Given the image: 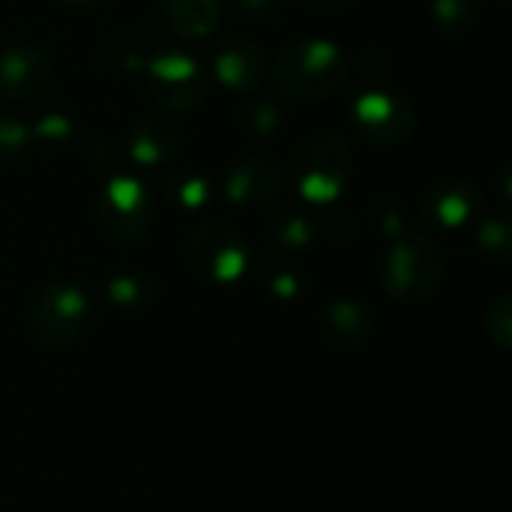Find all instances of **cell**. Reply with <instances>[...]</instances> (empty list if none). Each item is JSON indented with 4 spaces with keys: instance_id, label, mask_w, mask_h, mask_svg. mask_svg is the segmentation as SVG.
<instances>
[{
    "instance_id": "1",
    "label": "cell",
    "mask_w": 512,
    "mask_h": 512,
    "mask_svg": "<svg viewBox=\"0 0 512 512\" xmlns=\"http://www.w3.org/2000/svg\"><path fill=\"white\" fill-rule=\"evenodd\" d=\"M273 81L294 99H327L348 81V54L330 39H291L273 57Z\"/></svg>"
},
{
    "instance_id": "2",
    "label": "cell",
    "mask_w": 512,
    "mask_h": 512,
    "mask_svg": "<svg viewBox=\"0 0 512 512\" xmlns=\"http://www.w3.org/2000/svg\"><path fill=\"white\" fill-rule=\"evenodd\" d=\"M354 171L351 147L336 132H315L309 135L291 159V177L297 192L312 204H330L336 201Z\"/></svg>"
},
{
    "instance_id": "3",
    "label": "cell",
    "mask_w": 512,
    "mask_h": 512,
    "mask_svg": "<svg viewBox=\"0 0 512 512\" xmlns=\"http://www.w3.org/2000/svg\"><path fill=\"white\" fill-rule=\"evenodd\" d=\"M441 273H444V264L429 237L399 234L393 237V246L387 249L381 282L393 300L405 306H417V303H426L438 291Z\"/></svg>"
},
{
    "instance_id": "4",
    "label": "cell",
    "mask_w": 512,
    "mask_h": 512,
    "mask_svg": "<svg viewBox=\"0 0 512 512\" xmlns=\"http://www.w3.org/2000/svg\"><path fill=\"white\" fill-rule=\"evenodd\" d=\"M186 261L201 279L213 285H234L246 276L252 264V249L237 228L222 222H204L189 234Z\"/></svg>"
},
{
    "instance_id": "5",
    "label": "cell",
    "mask_w": 512,
    "mask_h": 512,
    "mask_svg": "<svg viewBox=\"0 0 512 512\" xmlns=\"http://www.w3.org/2000/svg\"><path fill=\"white\" fill-rule=\"evenodd\" d=\"M90 318L87 294L72 282H51L36 291L30 303V333L48 348L75 342Z\"/></svg>"
},
{
    "instance_id": "6",
    "label": "cell",
    "mask_w": 512,
    "mask_h": 512,
    "mask_svg": "<svg viewBox=\"0 0 512 512\" xmlns=\"http://www.w3.org/2000/svg\"><path fill=\"white\" fill-rule=\"evenodd\" d=\"M147 87L165 111L186 114L204 105L210 93V75L204 63L186 51H165L147 63Z\"/></svg>"
},
{
    "instance_id": "7",
    "label": "cell",
    "mask_w": 512,
    "mask_h": 512,
    "mask_svg": "<svg viewBox=\"0 0 512 512\" xmlns=\"http://www.w3.org/2000/svg\"><path fill=\"white\" fill-rule=\"evenodd\" d=\"M99 222L111 243H138L153 225V195L132 174H114L102 186Z\"/></svg>"
},
{
    "instance_id": "8",
    "label": "cell",
    "mask_w": 512,
    "mask_h": 512,
    "mask_svg": "<svg viewBox=\"0 0 512 512\" xmlns=\"http://www.w3.org/2000/svg\"><path fill=\"white\" fill-rule=\"evenodd\" d=\"M351 123L360 138L378 147H399L417 132V111L399 90H366L351 105Z\"/></svg>"
},
{
    "instance_id": "9",
    "label": "cell",
    "mask_w": 512,
    "mask_h": 512,
    "mask_svg": "<svg viewBox=\"0 0 512 512\" xmlns=\"http://www.w3.org/2000/svg\"><path fill=\"white\" fill-rule=\"evenodd\" d=\"M285 183V168L270 153H246L225 171V198L237 207L270 204Z\"/></svg>"
},
{
    "instance_id": "10",
    "label": "cell",
    "mask_w": 512,
    "mask_h": 512,
    "mask_svg": "<svg viewBox=\"0 0 512 512\" xmlns=\"http://www.w3.org/2000/svg\"><path fill=\"white\" fill-rule=\"evenodd\" d=\"M213 75L234 93H255L267 78V54L246 36H228L213 57Z\"/></svg>"
},
{
    "instance_id": "11",
    "label": "cell",
    "mask_w": 512,
    "mask_h": 512,
    "mask_svg": "<svg viewBox=\"0 0 512 512\" xmlns=\"http://www.w3.org/2000/svg\"><path fill=\"white\" fill-rule=\"evenodd\" d=\"M51 81V60L36 45H9L0 51V96L24 102L42 96Z\"/></svg>"
},
{
    "instance_id": "12",
    "label": "cell",
    "mask_w": 512,
    "mask_h": 512,
    "mask_svg": "<svg viewBox=\"0 0 512 512\" xmlns=\"http://www.w3.org/2000/svg\"><path fill=\"white\" fill-rule=\"evenodd\" d=\"M480 207V192L465 177H444L420 198V213L438 228H462Z\"/></svg>"
},
{
    "instance_id": "13",
    "label": "cell",
    "mask_w": 512,
    "mask_h": 512,
    "mask_svg": "<svg viewBox=\"0 0 512 512\" xmlns=\"http://www.w3.org/2000/svg\"><path fill=\"white\" fill-rule=\"evenodd\" d=\"M183 132L174 120L165 117H141L129 126L126 153L138 168H159L180 153Z\"/></svg>"
},
{
    "instance_id": "14",
    "label": "cell",
    "mask_w": 512,
    "mask_h": 512,
    "mask_svg": "<svg viewBox=\"0 0 512 512\" xmlns=\"http://www.w3.org/2000/svg\"><path fill=\"white\" fill-rule=\"evenodd\" d=\"M372 309H366L357 300H333L321 312V330L324 336L339 348H360L372 339Z\"/></svg>"
},
{
    "instance_id": "15",
    "label": "cell",
    "mask_w": 512,
    "mask_h": 512,
    "mask_svg": "<svg viewBox=\"0 0 512 512\" xmlns=\"http://www.w3.org/2000/svg\"><path fill=\"white\" fill-rule=\"evenodd\" d=\"M159 12L180 39H207L222 18L219 0H159Z\"/></svg>"
},
{
    "instance_id": "16",
    "label": "cell",
    "mask_w": 512,
    "mask_h": 512,
    "mask_svg": "<svg viewBox=\"0 0 512 512\" xmlns=\"http://www.w3.org/2000/svg\"><path fill=\"white\" fill-rule=\"evenodd\" d=\"M267 234L282 249H306L318 237V222L303 210H282L267 222Z\"/></svg>"
},
{
    "instance_id": "17",
    "label": "cell",
    "mask_w": 512,
    "mask_h": 512,
    "mask_svg": "<svg viewBox=\"0 0 512 512\" xmlns=\"http://www.w3.org/2000/svg\"><path fill=\"white\" fill-rule=\"evenodd\" d=\"M105 297L117 309H141L153 300V285L138 273H117L108 279Z\"/></svg>"
},
{
    "instance_id": "18",
    "label": "cell",
    "mask_w": 512,
    "mask_h": 512,
    "mask_svg": "<svg viewBox=\"0 0 512 512\" xmlns=\"http://www.w3.org/2000/svg\"><path fill=\"white\" fill-rule=\"evenodd\" d=\"M432 18L444 33H468L480 18V0H432Z\"/></svg>"
},
{
    "instance_id": "19",
    "label": "cell",
    "mask_w": 512,
    "mask_h": 512,
    "mask_svg": "<svg viewBox=\"0 0 512 512\" xmlns=\"http://www.w3.org/2000/svg\"><path fill=\"white\" fill-rule=\"evenodd\" d=\"M168 195H171L174 207H180L186 213H195L210 201V183L201 174H177L168 183Z\"/></svg>"
},
{
    "instance_id": "20",
    "label": "cell",
    "mask_w": 512,
    "mask_h": 512,
    "mask_svg": "<svg viewBox=\"0 0 512 512\" xmlns=\"http://www.w3.org/2000/svg\"><path fill=\"white\" fill-rule=\"evenodd\" d=\"M480 246H483V252L486 255H492L495 261H510V252H512V228H510V219L504 216V213H495V216H486L483 222H480Z\"/></svg>"
},
{
    "instance_id": "21",
    "label": "cell",
    "mask_w": 512,
    "mask_h": 512,
    "mask_svg": "<svg viewBox=\"0 0 512 512\" xmlns=\"http://www.w3.org/2000/svg\"><path fill=\"white\" fill-rule=\"evenodd\" d=\"M30 144V126L12 114H0V171L12 168Z\"/></svg>"
},
{
    "instance_id": "22",
    "label": "cell",
    "mask_w": 512,
    "mask_h": 512,
    "mask_svg": "<svg viewBox=\"0 0 512 512\" xmlns=\"http://www.w3.org/2000/svg\"><path fill=\"white\" fill-rule=\"evenodd\" d=\"M246 129L249 132H255V135H270V132H276L279 126H282V105L276 102V99H255V102H249V108H246Z\"/></svg>"
},
{
    "instance_id": "23",
    "label": "cell",
    "mask_w": 512,
    "mask_h": 512,
    "mask_svg": "<svg viewBox=\"0 0 512 512\" xmlns=\"http://www.w3.org/2000/svg\"><path fill=\"white\" fill-rule=\"evenodd\" d=\"M512 303H510V294H501L495 303H492V309H489V315H486V324H489V336L501 345V348H510V333H512Z\"/></svg>"
},
{
    "instance_id": "24",
    "label": "cell",
    "mask_w": 512,
    "mask_h": 512,
    "mask_svg": "<svg viewBox=\"0 0 512 512\" xmlns=\"http://www.w3.org/2000/svg\"><path fill=\"white\" fill-rule=\"evenodd\" d=\"M285 0H237V9L246 21H255V24H264L270 18L279 15Z\"/></svg>"
},
{
    "instance_id": "25",
    "label": "cell",
    "mask_w": 512,
    "mask_h": 512,
    "mask_svg": "<svg viewBox=\"0 0 512 512\" xmlns=\"http://www.w3.org/2000/svg\"><path fill=\"white\" fill-rule=\"evenodd\" d=\"M69 132H72V126H69V120L66 117H60V114H48V117H42L33 129H30V135H36V138H42V141H66L69 138Z\"/></svg>"
},
{
    "instance_id": "26",
    "label": "cell",
    "mask_w": 512,
    "mask_h": 512,
    "mask_svg": "<svg viewBox=\"0 0 512 512\" xmlns=\"http://www.w3.org/2000/svg\"><path fill=\"white\" fill-rule=\"evenodd\" d=\"M270 291H273L276 297H294V294L300 291V282H297V276H291V273H279V276L270 282Z\"/></svg>"
},
{
    "instance_id": "27",
    "label": "cell",
    "mask_w": 512,
    "mask_h": 512,
    "mask_svg": "<svg viewBox=\"0 0 512 512\" xmlns=\"http://www.w3.org/2000/svg\"><path fill=\"white\" fill-rule=\"evenodd\" d=\"M309 6L315 9H327V12H336V9H345V6H354L357 0H306Z\"/></svg>"
},
{
    "instance_id": "28",
    "label": "cell",
    "mask_w": 512,
    "mask_h": 512,
    "mask_svg": "<svg viewBox=\"0 0 512 512\" xmlns=\"http://www.w3.org/2000/svg\"><path fill=\"white\" fill-rule=\"evenodd\" d=\"M63 3H66V6H78V9H81V6H96L99 0H63Z\"/></svg>"
},
{
    "instance_id": "29",
    "label": "cell",
    "mask_w": 512,
    "mask_h": 512,
    "mask_svg": "<svg viewBox=\"0 0 512 512\" xmlns=\"http://www.w3.org/2000/svg\"><path fill=\"white\" fill-rule=\"evenodd\" d=\"M498 3H510V0H498Z\"/></svg>"
}]
</instances>
